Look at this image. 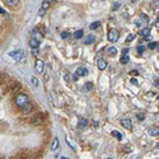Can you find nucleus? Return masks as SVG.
Instances as JSON below:
<instances>
[{"label":"nucleus","mask_w":159,"mask_h":159,"mask_svg":"<svg viewBox=\"0 0 159 159\" xmlns=\"http://www.w3.org/2000/svg\"><path fill=\"white\" fill-rule=\"evenodd\" d=\"M15 103H17V106L19 108H22V111L24 113H28V112L32 111V103H31V101L27 94H23V93L17 94L15 96Z\"/></svg>","instance_id":"obj_1"},{"label":"nucleus","mask_w":159,"mask_h":159,"mask_svg":"<svg viewBox=\"0 0 159 159\" xmlns=\"http://www.w3.org/2000/svg\"><path fill=\"white\" fill-rule=\"evenodd\" d=\"M42 38H43V34L41 33V31L38 28H33L32 32H31V40H29V46L33 50H37L40 43L42 42Z\"/></svg>","instance_id":"obj_2"},{"label":"nucleus","mask_w":159,"mask_h":159,"mask_svg":"<svg viewBox=\"0 0 159 159\" xmlns=\"http://www.w3.org/2000/svg\"><path fill=\"white\" fill-rule=\"evenodd\" d=\"M24 55H26V53H24V51H23V50H15V51H11V52L9 53V56L13 57L15 61L23 60V59H24Z\"/></svg>","instance_id":"obj_3"},{"label":"nucleus","mask_w":159,"mask_h":159,"mask_svg":"<svg viewBox=\"0 0 159 159\" xmlns=\"http://www.w3.org/2000/svg\"><path fill=\"white\" fill-rule=\"evenodd\" d=\"M43 121H45V113H41V112L40 113H36L31 118V123L32 125H41Z\"/></svg>","instance_id":"obj_4"},{"label":"nucleus","mask_w":159,"mask_h":159,"mask_svg":"<svg viewBox=\"0 0 159 159\" xmlns=\"http://www.w3.org/2000/svg\"><path fill=\"white\" fill-rule=\"evenodd\" d=\"M118 37H120V32L117 29H115V28H112L108 31V34H107V38H108V41L110 42H116L118 40Z\"/></svg>","instance_id":"obj_5"},{"label":"nucleus","mask_w":159,"mask_h":159,"mask_svg":"<svg viewBox=\"0 0 159 159\" xmlns=\"http://www.w3.org/2000/svg\"><path fill=\"white\" fill-rule=\"evenodd\" d=\"M34 66H36V71L37 73H43V70H45V63L41 59H37L36 60Z\"/></svg>","instance_id":"obj_6"},{"label":"nucleus","mask_w":159,"mask_h":159,"mask_svg":"<svg viewBox=\"0 0 159 159\" xmlns=\"http://www.w3.org/2000/svg\"><path fill=\"white\" fill-rule=\"evenodd\" d=\"M85 75H88V70L85 68H78L76 69V71H75V78L74 79H78L79 76H85Z\"/></svg>","instance_id":"obj_7"},{"label":"nucleus","mask_w":159,"mask_h":159,"mask_svg":"<svg viewBox=\"0 0 159 159\" xmlns=\"http://www.w3.org/2000/svg\"><path fill=\"white\" fill-rule=\"evenodd\" d=\"M97 68H98L99 70H104V69L107 68V61L102 59V57H99V59L97 60Z\"/></svg>","instance_id":"obj_8"},{"label":"nucleus","mask_w":159,"mask_h":159,"mask_svg":"<svg viewBox=\"0 0 159 159\" xmlns=\"http://www.w3.org/2000/svg\"><path fill=\"white\" fill-rule=\"evenodd\" d=\"M121 125L125 127V129H127V130H131V129H133V122H131L130 118H122V120H121Z\"/></svg>","instance_id":"obj_9"},{"label":"nucleus","mask_w":159,"mask_h":159,"mask_svg":"<svg viewBox=\"0 0 159 159\" xmlns=\"http://www.w3.org/2000/svg\"><path fill=\"white\" fill-rule=\"evenodd\" d=\"M31 154L29 152H27V150H22V152H19L17 155H15V158H19V159H29Z\"/></svg>","instance_id":"obj_10"},{"label":"nucleus","mask_w":159,"mask_h":159,"mask_svg":"<svg viewBox=\"0 0 159 159\" xmlns=\"http://www.w3.org/2000/svg\"><path fill=\"white\" fill-rule=\"evenodd\" d=\"M148 22H149V18L146 17L145 14H141V15H140V19H139V22H136V24H138V26L148 24Z\"/></svg>","instance_id":"obj_11"},{"label":"nucleus","mask_w":159,"mask_h":159,"mask_svg":"<svg viewBox=\"0 0 159 159\" xmlns=\"http://www.w3.org/2000/svg\"><path fill=\"white\" fill-rule=\"evenodd\" d=\"M94 41H96V37L93 36V34H89V36L85 37L84 43H85V45H92V43H94Z\"/></svg>","instance_id":"obj_12"},{"label":"nucleus","mask_w":159,"mask_h":159,"mask_svg":"<svg viewBox=\"0 0 159 159\" xmlns=\"http://www.w3.org/2000/svg\"><path fill=\"white\" fill-rule=\"evenodd\" d=\"M149 134L152 135V136H158V135H159V127L158 126L150 127V129H149Z\"/></svg>","instance_id":"obj_13"},{"label":"nucleus","mask_w":159,"mask_h":159,"mask_svg":"<svg viewBox=\"0 0 159 159\" xmlns=\"http://www.w3.org/2000/svg\"><path fill=\"white\" fill-rule=\"evenodd\" d=\"M140 36H143V37H148V36H150V28L149 27H145V28H143L141 31H140Z\"/></svg>","instance_id":"obj_14"},{"label":"nucleus","mask_w":159,"mask_h":159,"mask_svg":"<svg viewBox=\"0 0 159 159\" xmlns=\"http://www.w3.org/2000/svg\"><path fill=\"white\" fill-rule=\"evenodd\" d=\"M57 148H59V139H57V138H53L52 144H51V150H56Z\"/></svg>","instance_id":"obj_15"},{"label":"nucleus","mask_w":159,"mask_h":159,"mask_svg":"<svg viewBox=\"0 0 159 159\" xmlns=\"http://www.w3.org/2000/svg\"><path fill=\"white\" fill-rule=\"evenodd\" d=\"M87 125H88V121L85 118H80L79 120V122H78V127H79V129H83V127H85Z\"/></svg>","instance_id":"obj_16"},{"label":"nucleus","mask_w":159,"mask_h":159,"mask_svg":"<svg viewBox=\"0 0 159 159\" xmlns=\"http://www.w3.org/2000/svg\"><path fill=\"white\" fill-rule=\"evenodd\" d=\"M84 36V32H83V29H79V31H76V32L74 33V37L76 38V40H80L81 37Z\"/></svg>","instance_id":"obj_17"},{"label":"nucleus","mask_w":159,"mask_h":159,"mask_svg":"<svg viewBox=\"0 0 159 159\" xmlns=\"http://www.w3.org/2000/svg\"><path fill=\"white\" fill-rule=\"evenodd\" d=\"M6 4L9 6H17L19 4V0H6Z\"/></svg>","instance_id":"obj_18"},{"label":"nucleus","mask_w":159,"mask_h":159,"mask_svg":"<svg viewBox=\"0 0 159 159\" xmlns=\"http://www.w3.org/2000/svg\"><path fill=\"white\" fill-rule=\"evenodd\" d=\"M129 61H130V59H129V56H127V55H122V57H121V60H120V63H121V64H123V65H125V64H127V63H129Z\"/></svg>","instance_id":"obj_19"},{"label":"nucleus","mask_w":159,"mask_h":159,"mask_svg":"<svg viewBox=\"0 0 159 159\" xmlns=\"http://www.w3.org/2000/svg\"><path fill=\"white\" fill-rule=\"evenodd\" d=\"M107 53H110V55H116V53H117V50H116V47H107Z\"/></svg>","instance_id":"obj_20"},{"label":"nucleus","mask_w":159,"mask_h":159,"mask_svg":"<svg viewBox=\"0 0 159 159\" xmlns=\"http://www.w3.org/2000/svg\"><path fill=\"white\" fill-rule=\"evenodd\" d=\"M112 136L117 138L118 140H122V134H120L118 131H116V130H113V131H112Z\"/></svg>","instance_id":"obj_21"},{"label":"nucleus","mask_w":159,"mask_h":159,"mask_svg":"<svg viewBox=\"0 0 159 159\" xmlns=\"http://www.w3.org/2000/svg\"><path fill=\"white\" fill-rule=\"evenodd\" d=\"M99 26H101V22H93V23H91L89 28H91V29H97Z\"/></svg>","instance_id":"obj_22"},{"label":"nucleus","mask_w":159,"mask_h":159,"mask_svg":"<svg viewBox=\"0 0 159 159\" xmlns=\"http://www.w3.org/2000/svg\"><path fill=\"white\" fill-rule=\"evenodd\" d=\"M85 89L87 91H93V88H94V85H93V83H91V81H88V83H85Z\"/></svg>","instance_id":"obj_23"},{"label":"nucleus","mask_w":159,"mask_h":159,"mask_svg":"<svg viewBox=\"0 0 159 159\" xmlns=\"http://www.w3.org/2000/svg\"><path fill=\"white\" fill-rule=\"evenodd\" d=\"M152 6L154 10H159V0H154V1L152 3Z\"/></svg>","instance_id":"obj_24"},{"label":"nucleus","mask_w":159,"mask_h":159,"mask_svg":"<svg viewBox=\"0 0 159 159\" xmlns=\"http://www.w3.org/2000/svg\"><path fill=\"white\" fill-rule=\"evenodd\" d=\"M50 8V3H48V0H45L43 3H42V9L43 10H47Z\"/></svg>","instance_id":"obj_25"},{"label":"nucleus","mask_w":159,"mask_h":159,"mask_svg":"<svg viewBox=\"0 0 159 159\" xmlns=\"http://www.w3.org/2000/svg\"><path fill=\"white\" fill-rule=\"evenodd\" d=\"M136 116H138V118L140 120V121H143V120L145 118V113H144V112H139V113H138Z\"/></svg>","instance_id":"obj_26"},{"label":"nucleus","mask_w":159,"mask_h":159,"mask_svg":"<svg viewBox=\"0 0 159 159\" xmlns=\"http://www.w3.org/2000/svg\"><path fill=\"white\" fill-rule=\"evenodd\" d=\"M157 46H158V43H157V42H150V43L148 45V47H149L150 50H154V48L157 47Z\"/></svg>","instance_id":"obj_27"},{"label":"nucleus","mask_w":159,"mask_h":159,"mask_svg":"<svg viewBox=\"0 0 159 159\" xmlns=\"http://www.w3.org/2000/svg\"><path fill=\"white\" fill-rule=\"evenodd\" d=\"M69 36H70L69 32H61V38L63 40H66V38H69Z\"/></svg>","instance_id":"obj_28"},{"label":"nucleus","mask_w":159,"mask_h":159,"mask_svg":"<svg viewBox=\"0 0 159 159\" xmlns=\"http://www.w3.org/2000/svg\"><path fill=\"white\" fill-rule=\"evenodd\" d=\"M135 38V34L134 33H131V34H129V36H127V38H126V42H131Z\"/></svg>","instance_id":"obj_29"},{"label":"nucleus","mask_w":159,"mask_h":159,"mask_svg":"<svg viewBox=\"0 0 159 159\" xmlns=\"http://www.w3.org/2000/svg\"><path fill=\"white\" fill-rule=\"evenodd\" d=\"M144 46H138V53L139 55H141V53H144Z\"/></svg>","instance_id":"obj_30"},{"label":"nucleus","mask_w":159,"mask_h":159,"mask_svg":"<svg viewBox=\"0 0 159 159\" xmlns=\"http://www.w3.org/2000/svg\"><path fill=\"white\" fill-rule=\"evenodd\" d=\"M45 13H46V10H43V9H42V8H41L40 10H38V15H40V17H43Z\"/></svg>","instance_id":"obj_31"},{"label":"nucleus","mask_w":159,"mask_h":159,"mask_svg":"<svg viewBox=\"0 0 159 159\" xmlns=\"http://www.w3.org/2000/svg\"><path fill=\"white\" fill-rule=\"evenodd\" d=\"M120 6H121V5H120V3H115V4H113V8H112V9H113V10H117Z\"/></svg>","instance_id":"obj_32"},{"label":"nucleus","mask_w":159,"mask_h":159,"mask_svg":"<svg viewBox=\"0 0 159 159\" xmlns=\"http://www.w3.org/2000/svg\"><path fill=\"white\" fill-rule=\"evenodd\" d=\"M32 83H33L34 87H37V85H38V80H37V78H32Z\"/></svg>","instance_id":"obj_33"},{"label":"nucleus","mask_w":159,"mask_h":159,"mask_svg":"<svg viewBox=\"0 0 159 159\" xmlns=\"http://www.w3.org/2000/svg\"><path fill=\"white\" fill-rule=\"evenodd\" d=\"M127 52H129V48H125L122 51V55H127Z\"/></svg>","instance_id":"obj_34"},{"label":"nucleus","mask_w":159,"mask_h":159,"mask_svg":"<svg viewBox=\"0 0 159 159\" xmlns=\"http://www.w3.org/2000/svg\"><path fill=\"white\" fill-rule=\"evenodd\" d=\"M131 83H133V84H135V85H136V84H138V80H136V79H131Z\"/></svg>","instance_id":"obj_35"},{"label":"nucleus","mask_w":159,"mask_h":159,"mask_svg":"<svg viewBox=\"0 0 159 159\" xmlns=\"http://www.w3.org/2000/svg\"><path fill=\"white\" fill-rule=\"evenodd\" d=\"M0 13H1V14H5V10H4V9H1V8H0Z\"/></svg>","instance_id":"obj_36"},{"label":"nucleus","mask_w":159,"mask_h":159,"mask_svg":"<svg viewBox=\"0 0 159 159\" xmlns=\"http://www.w3.org/2000/svg\"><path fill=\"white\" fill-rule=\"evenodd\" d=\"M61 159H69L68 157H61Z\"/></svg>","instance_id":"obj_37"},{"label":"nucleus","mask_w":159,"mask_h":159,"mask_svg":"<svg viewBox=\"0 0 159 159\" xmlns=\"http://www.w3.org/2000/svg\"><path fill=\"white\" fill-rule=\"evenodd\" d=\"M0 159H4V158H1V157H0Z\"/></svg>","instance_id":"obj_38"},{"label":"nucleus","mask_w":159,"mask_h":159,"mask_svg":"<svg viewBox=\"0 0 159 159\" xmlns=\"http://www.w3.org/2000/svg\"><path fill=\"white\" fill-rule=\"evenodd\" d=\"M158 148H159V144H158Z\"/></svg>","instance_id":"obj_39"},{"label":"nucleus","mask_w":159,"mask_h":159,"mask_svg":"<svg viewBox=\"0 0 159 159\" xmlns=\"http://www.w3.org/2000/svg\"><path fill=\"white\" fill-rule=\"evenodd\" d=\"M158 99H159V96H158Z\"/></svg>","instance_id":"obj_40"},{"label":"nucleus","mask_w":159,"mask_h":159,"mask_svg":"<svg viewBox=\"0 0 159 159\" xmlns=\"http://www.w3.org/2000/svg\"><path fill=\"white\" fill-rule=\"evenodd\" d=\"M158 50H159V48H158Z\"/></svg>","instance_id":"obj_41"}]
</instances>
